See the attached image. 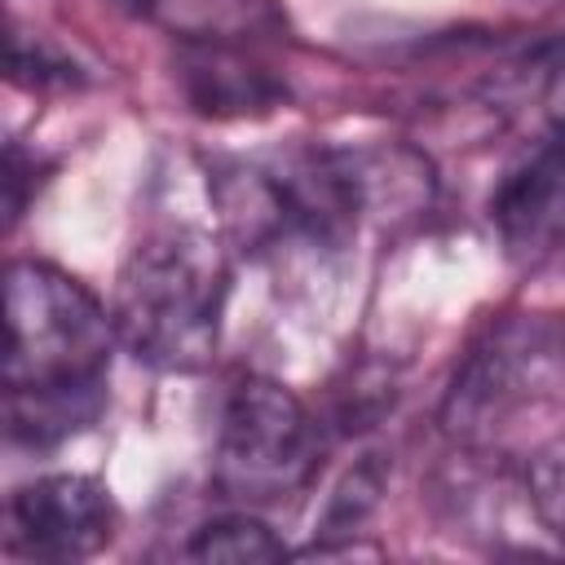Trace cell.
<instances>
[{
    "instance_id": "3",
    "label": "cell",
    "mask_w": 565,
    "mask_h": 565,
    "mask_svg": "<svg viewBox=\"0 0 565 565\" xmlns=\"http://www.w3.org/2000/svg\"><path fill=\"white\" fill-rule=\"evenodd\" d=\"M565 393V322L508 313L463 353L441 397V433L463 450H490L530 411Z\"/></svg>"
},
{
    "instance_id": "5",
    "label": "cell",
    "mask_w": 565,
    "mask_h": 565,
    "mask_svg": "<svg viewBox=\"0 0 565 565\" xmlns=\"http://www.w3.org/2000/svg\"><path fill=\"white\" fill-rule=\"evenodd\" d=\"M110 490L88 472H44L9 494V552L26 561H84L115 539Z\"/></svg>"
},
{
    "instance_id": "7",
    "label": "cell",
    "mask_w": 565,
    "mask_h": 565,
    "mask_svg": "<svg viewBox=\"0 0 565 565\" xmlns=\"http://www.w3.org/2000/svg\"><path fill=\"white\" fill-rule=\"evenodd\" d=\"M141 9L159 22H168L190 44H234L256 40L260 31H274L269 0H141Z\"/></svg>"
},
{
    "instance_id": "9",
    "label": "cell",
    "mask_w": 565,
    "mask_h": 565,
    "mask_svg": "<svg viewBox=\"0 0 565 565\" xmlns=\"http://www.w3.org/2000/svg\"><path fill=\"white\" fill-rule=\"evenodd\" d=\"M521 477H525L530 516L539 521L543 534H552L565 547V433L534 446L521 463Z\"/></svg>"
},
{
    "instance_id": "10",
    "label": "cell",
    "mask_w": 565,
    "mask_h": 565,
    "mask_svg": "<svg viewBox=\"0 0 565 565\" xmlns=\"http://www.w3.org/2000/svg\"><path fill=\"white\" fill-rule=\"evenodd\" d=\"M375 494H380V455H366V463H358V468L344 477V486L335 490V499H331V508H327V530H331V534L353 530V525L362 521V512L375 503Z\"/></svg>"
},
{
    "instance_id": "6",
    "label": "cell",
    "mask_w": 565,
    "mask_h": 565,
    "mask_svg": "<svg viewBox=\"0 0 565 565\" xmlns=\"http://www.w3.org/2000/svg\"><path fill=\"white\" fill-rule=\"evenodd\" d=\"M490 221L516 265H543L565 252V124L508 168L490 199Z\"/></svg>"
},
{
    "instance_id": "4",
    "label": "cell",
    "mask_w": 565,
    "mask_h": 565,
    "mask_svg": "<svg viewBox=\"0 0 565 565\" xmlns=\"http://www.w3.org/2000/svg\"><path fill=\"white\" fill-rule=\"evenodd\" d=\"M322 455V433L309 406L269 375H234L212 424V486L243 503H278L296 494Z\"/></svg>"
},
{
    "instance_id": "1",
    "label": "cell",
    "mask_w": 565,
    "mask_h": 565,
    "mask_svg": "<svg viewBox=\"0 0 565 565\" xmlns=\"http://www.w3.org/2000/svg\"><path fill=\"white\" fill-rule=\"evenodd\" d=\"M119 344L110 309L49 260L4 274V415L18 446H53L106 406V362Z\"/></svg>"
},
{
    "instance_id": "2",
    "label": "cell",
    "mask_w": 565,
    "mask_h": 565,
    "mask_svg": "<svg viewBox=\"0 0 565 565\" xmlns=\"http://www.w3.org/2000/svg\"><path fill=\"white\" fill-rule=\"evenodd\" d=\"M230 256L212 230H150L119 265L110 322L119 344L154 371H203L221 340Z\"/></svg>"
},
{
    "instance_id": "8",
    "label": "cell",
    "mask_w": 565,
    "mask_h": 565,
    "mask_svg": "<svg viewBox=\"0 0 565 565\" xmlns=\"http://www.w3.org/2000/svg\"><path fill=\"white\" fill-rule=\"evenodd\" d=\"M194 561H282V539L256 521L252 512H225L216 521H203L190 539Z\"/></svg>"
}]
</instances>
